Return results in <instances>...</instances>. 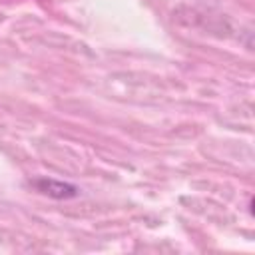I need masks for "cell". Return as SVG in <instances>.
Listing matches in <instances>:
<instances>
[{
    "label": "cell",
    "instance_id": "cell-1",
    "mask_svg": "<svg viewBox=\"0 0 255 255\" xmlns=\"http://www.w3.org/2000/svg\"><path fill=\"white\" fill-rule=\"evenodd\" d=\"M36 187L48 195H54V197H72L76 195V187L74 185H68V183H62V181H54V179H40L36 181Z\"/></svg>",
    "mask_w": 255,
    "mask_h": 255
}]
</instances>
